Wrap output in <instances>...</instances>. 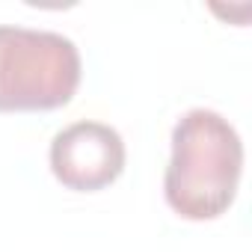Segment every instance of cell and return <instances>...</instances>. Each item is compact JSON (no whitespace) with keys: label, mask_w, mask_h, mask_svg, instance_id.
Listing matches in <instances>:
<instances>
[{"label":"cell","mask_w":252,"mask_h":252,"mask_svg":"<svg viewBox=\"0 0 252 252\" xmlns=\"http://www.w3.org/2000/svg\"><path fill=\"white\" fill-rule=\"evenodd\" d=\"M243 143L217 110H187L172 128V158L163 175L166 205L193 222L222 217L240 187Z\"/></svg>","instance_id":"obj_1"},{"label":"cell","mask_w":252,"mask_h":252,"mask_svg":"<svg viewBox=\"0 0 252 252\" xmlns=\"http://www.w3.org/2000/svg\"><path fill=\"white\" fill-rule=\"evenodd\" d=\"M80 77L83 60L68 36L0 24V113L60 110Z\"/></svg>","instance_id":"obj_2"},{"label":"cell","mask_w":252,"mask_h":252,"mask_svg":"<svg viewBox=\"0 0 252 252\" xmlns=\"http://www.w3.org/2000/svg\"><path fill=\"white\" fill-rule=\"evenodd\" d=\"M125 140L104 122H71L51 140V172L74 193H98L125 172Z\"/></svg>","instance_id":"obj_3"}]
</instances>
